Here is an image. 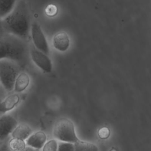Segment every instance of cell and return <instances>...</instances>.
Instances as JSON below:
<instances>
[{"mask_svg":"<svg viewBox=\"0 0 151 151\" xmlns=\"http://www.w3.org/2000/svg\"><path fill=\"white\" fill-rule=\"evenodd\" d=\"M3 33H4V31H3L2 25H1V20L0 19V37H1L2 35H4Z\"/></svg>","mask_w":151,"mask_h":151,"instance_id":"22","label":"cell"},{"mask_svg":"<svg viewBox=\"0 0 151 151\" xmlns=\"http://www.w3.org/2000/svg\"><path fill=\"white\" fill-rule=\"evenodd\" d=\"M54 136L61 142L75 143L79 140L76 135L73 123L67 118L59 119L55 124Z\"/></svg>","mask_w":151,"mask_h":151,"instance_id":"4","label":"cell"},{"mask_svg":"<svg viewBox=\"0 0 151 151\" xmlns=\"http://www.w3.org/2000/svg\"><path fill=\"white\" fill-rule=\"evenodd\" d=\"M0 151H11L9 149L8 145L3 144L0 145Z\"/></svg>","mask_w":151,"mask_h":151,"instance_id":"20","label":"cell"},{"mask_svg":"<svg viewBox=\"0 0 151 151\" xmlns=\"http://www.w3.org/2000/svg\"><path fill=\"white\" fill-rule=\"evenodd\" d=\"M15 117L9 114H4L0 116V141L5 140L12 133L18 125Z\"/></svg>","mask_w":151,"mask_h":151,"instance_id":"7","label":"cell"},{"mask_svg":"<svg viewBox=\"0 0 151 151\" xmlns=\"http://www.w3.org/2000/svg\"><path fill=\"white\" fill-rule=\"evenodd\" d=\"M74 151H99V148L95 144L80 139L74 143Z\"/></svg>","mask_w":151,"mask_h":151,"instance_id":"14","label":"cell"},{"mask_svg":"<svg viewBox=\"0 0 151 151\" xmlns=\"http://www.w3.org/2000/svg\"><path fill=\"white\" fill-rule=\"evenodd\" d=\"M19 66L16 63L9 61H0V84L8 92L14 89L15 79L19 73Z\"/></svg>","mask_w":151,"mask_h":151,"instance_id":"3","label":"cell"},{"mask_svg":"<svg viewBox=\"0 0 151 151\" xmlns=\"http://www.w3.org/2000/svg\"><path fill=\"white\" fill-rule=\"evenodd\" d=\"M47 139L45 133L42 131H38L30 135L26 139V144L32 148H41Z\"/></svg>","mask_w":151,"mask_h":151,"instance_id":"10","label":"cell"},{"mask_svg":"<svg viewBox=\"0 0 151 151\" xmlns=\"http://www.w3.org/2000/svg\"><path fill=\"white\" fill-rule=\"evenodd\" d=\"M57 142L54 139H51L44 145L42 151H57Z\"/></svg>","mask_w":151,"mask_h":151,"instance_id":"17","label":"cell"},{"mask_svg":"<svg viewBox=\"0 0 151 151\" xmlns=\"http://www.w3.org/2000/svg\"><path fill=\"white\" fill-rule=\"evenodd\" d=\"M2 99L1 95V94H0V105H1V101H2ZM0 113H1V111H0Z\"/></svg>","mask_w":151,"mask_h":151,"instance_id":"24","label":"cell"},{"mask_svg":"<svg viewBox=\"0 0 151 151\" xmlns=\"http://www.w3.org/2000/svg\"><path fill=\"white\" fill-rule=\"evenodd\" d=\"M32 133V130L27 124H18L11 133L12 138H17L21 140H26Z\"/></svg>","mask_w":151,"mask_h":151,"instance_id":"12","label":"cell"},{"mask_svg":"<svg viewBox=\"0 0 151 151\" xmlns=\"http://www.w3.org/2000/svg\"><path fill=\"white\" fill-rule=\"evenodd\" d=\"M21 151H34V149L31 147L28 146V147H25L23 150H22Z\"/></svg>","mask_w":151,"mask_h":151,"instance_id":"21","label":"cell"},{"mask_svg":"<svg viewBox=\"0 0 151 151\" xmlns=\"http://www.w3.org/2000/svg\"><path fill=\"white\" fill-rule=\"evenodd\" d=\"M28 52L25 41L9 34L0 37V61L9 60L19 67L24 66L28 61Z\"/></svg>","mask_w":151,"mask_h":151,"instance_id":"2","label":"cell"},{"mask_svg":"<svg viewBox=\"0 0 151 151\" xmlns=\"http://www.w3.org/2000/svg\"><path fill=\"white\" fill-rule=\"evenodd\" d=\"M20 97L17 93L8 95L2 99L0 105V111L2 113H6L13 110L19 103Z\"/></svg>","mask_w":151,"mask_h":151,"instance_id":"9","label":"cell"},{"mask_svg":"<svg viewBox=\"0 0 151 151\" xmlns=\"http://www.w3.org/2000/svg\"><path fill=\"white\" fill-rule=\"evenodd\" d=\"M29 53L32 60L40 68L46 73L52 71V63L48 55L37 50L34 46L31 48Z\"/></svg>","mask_w":151,"mask_h":151,"instance_id":"6","label":"cell"},{"mask_svg":"<svg viewBox=\"0 0 151 151\" xmlns=\"http://www.w3.org/2000/svg\"><path fill=\"white\" fill-rule=\"evenodd\" d=\"M4 32L25 41L29 37L31 28L29 11L23 0L17 2L12 11L1 20Z\"/></svg>","mask_w":151,"mask_h":151,"instance_id":"1","label":"cell"},{"mask_svg":"<svg viewBox=\"0 0 151 151\" xmlns=\"http://www.w3.org/2000/svg\"><path fill=\"white\" fill-rule=\"evenodd\" d=\"M30 31L34 47L44 54H49L48 44L40 25L37 22H34L31 25Z\"/></svg>","mask_w":151,"mask_h":151,"instance_id":"5","label":"cell"},{"mask_svg":"<svg viewBox=\"0 0 151 151\" xmlns=\"http://www.w3.org/2000/svg\"><path fill=\"white\" fill-rule=\"evenodd\" d=\"M110 151H117V150L116 148L113 147L112 149H110Z\"/></svg>","mask_w":151,"mask_h":151,"instance_id":"23","label":"cell"},{"mask_svg":"<svg viewBox=\"0 0 151 151\" xmlns=\"http://www.w3.org/2000/svg\"><path fill=\"white\" fill-rule=\"evenodd\" d=\"M29 77L26 73L19 72L15 79L13 90L16 93L24 91L29 86Z\"/></svg>","mask_w":151,"mask_h":151,"instance_id":"11","label":"cell"},{"mask_svg":"<svg viewBox=\"0 0 151 151\" xmlns=\"http://www.w3.org/2000/svg\"><path fill=\"white\" fill-rule=\"evenodd\" d=\"M97 134L100 139H106L110 136V130L107 127H102L98 130Z\"/></svg>","mask_w":151,"mask_h":151,"instance_id":"19","label":"cell"},{"mask_svg":"<svg viewBox=\"0 0 151 151\" xmlns=\"http://www.w3.org/2000/svg\"><path fill=\"white\" fill-rule=\"evenodd\" d=\"M52 44L54 47L60 51H65L70 46V38L64 31L58 32L53 37Z\"/></svg>","mask_w":151,"mask_h":151,"instance_id":"8","label":"cell"},{"mask_svg":"<svg viewBox=\"0 0 151 151\" xmlns=\"http://www.w3.org/2000/svg\"><path fill=\"white\" fill-rule=\"evenodd\" d=\"M11 151H21L26 147V143L23 140L17 138H11L8 143Z\"/></svg>","mask_w":151,"mask_h":151,"instance_id":"15","label":"cell"},{"mask_svg":"<svg viewBox=\"0 0 151 151\" xmlns=\"http://www.w3.org/2000/svg\"><path fill=\"white\" fill-rule=\"evenodd\" d=\"M45 12L47 15L49 17H54L57 14L58 9L55 5L53 4H49L45 8Z\"/></svg>","mask_w":151,"mask_h":151,"instance_id":"18","label":"cell"},{"mask_svg":"<svg viewBox=\"0 0 151 151\" xmlns=\"http://www.w3.org/2000/svg\"><path fill=\"white\" fill-rule=\"evenodd\" d=\"M17 0H0V19L9 14L15 7Z\"/></svg>","mask_w":151,"mask_h":151,"instance_id":"13","label":"cell"},{"mask_svg":"<svg viewBox=\"0 0 151 151\" xmlns=\"http://www.w3.org/2000/svg\"><path fill=\"white\" fill-rule=\"evenodd\" d=\"M74 143L70 142H61L58 143L57 151H74Z\"/></svg>","mask_w":151,"mask_h":151,"instance_id":"16","label":"cell"}]
</instances>
